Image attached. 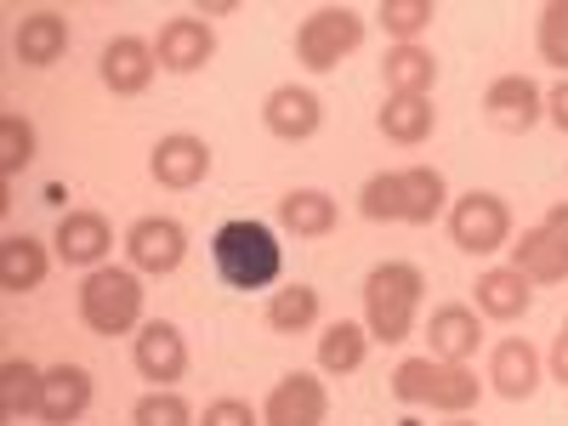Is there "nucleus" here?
<instances>
[{"mask_svg":"<svg viewBox=\"0 0 568 426\" xmlns=\"http://www.w3.org/2000/svg\"><path fill=\"white\" fill-rule=\"evenodd\" d=\"M211 262H216V278L227 284V291H267V284H278L284 273V245L278 233L267 222H251V216H233L216 227L211 240Z\"/></svg>","mask_w":568,"mask_h":426,"instance_id":"nucleus-1","label":"nucleus"},{"mask_svg":"<svg viewBox=\"0 0 568 426\" xmlns=\"http://www.w3.org/2000/svg\"><path fill=\"white\" fill-rule=\"evenodd\" d=\"M420 296H426V273L415 262H382V267H369L364 273V329H369V342H382V347L409 342Z\"/></svg>","mask_w":568,"mask_h":426,"instance_id":"nucleus-2","label":"nucleus"},{"mask_svg":"<svg viewBox=\"0 0 568 426\" xmlns=\"http://www.w3.org/2000/svg\"><path fill=\"white\" fill-rule=\"evenodd\" d=\"M142 302H149V291H142V273L136 267H98L80 278V324L91 329V336H131V329H142L149 318H142Z\"/></svg>","mask_w":568,"mask_h":426,"instance_id":"nucleus-3","label":"nucleus"},{"mask_svg":"<svg viewBox=\"0 0 568 426\" xmlns=\"http://www.w3.org/2000/svg\"><path fill=\"white\" fill-rule=\"evenodd\" d=\"M393 398L398 404H426L438 415H466L471 404L484 398V382L466 364H444V358H404L393 369Z\"/></svg>","mask_w":568,"mask_h":426,"instance_id":"nucleus-4","label":"nucleus"},{"mask_svg":"<svg viewBox=\"0 0 568 426\" xmlns=\"http://www.w3.org/2000/svg\"><path fill=\"white\" fill-rule=\"evenodd\" d=\"M364 45V12L358 7H318L302 18L296 29V63L313 74L342 69V58H353Z\"/></svg>","mask_w":568,"mask_h":426,"instance_id":"nucleus-5","label":"nucleus"},{"mask_svg":"<svg viewBox=\"0 0 568 426\" xmlns=\"http://www.w3.org/2000/svg\"><path fill=\"white\" fill-rule=\"evenodd\" d=\"M449 240L455 251L466 256H495L511 245V211L500 194H489V187H471V194L449 200Z\"/></svg>","mask_w":568,"mask_h":426,"instance_id":"nucleus-6","label":"nucleus"},{"mask_svg":"<svg viewBox=\"0 0 568 426\" xmlns=\"http://www.w3.org/2000/svg\"><path fill=\"white\" fill-rule=\"evenodd\" d=\"M125 256H131L136 273L165 278V273H176L187 262V227L176 216H136L125 227Z\"/></svg>","mask_w":568,"mask_h":426,"instance_id":"nucleus-7","label":"nucleus"},{"mask_svg":"<svg viewBox=\"0 0 568 426\" xmlns=\"http://www.w3.org/2000/svg\"><path fill=\"white\" fill-rule=\"evenodd\" d=\"M131 364L142 382H154V387H176L182 375H187V342H182V329L171 318H149L131 336Z\"/></svg>","mask_w":568,"mask_h":426,"instance_id":"nucleus-8","label":"nucleus"},{"mask_svg":"<svg viewBox=\"0 0 568 426\" xmlns=\"http://www.w3.org/2000/svg\"><path fill=\"white\" fill-rule=\"evenodd\" d=\"M324 415H329V393L313 369L278 375L262 404V426H324Z\"/></svg>","mask_w":568,"mask_h":426,"instance_id":"nucleus-9","label":"nucleus"},{"mask_svg":"<svg viewBox=\"0 0 568 426\" xmlns=\"http://www.w3.org/2000/svg\"><path fill=\"white\" fill-rule=\"evenodd\" d=\"M98 74H103V85L114 91V98H142V91L154 85V74H160L154 40H142V34H114V40L103 45V58H98Z\"/></svg>","mask_w":568,"mask_h":426,"instance_id":"nucleus-10","label":"nucleus"},{"mask_svg":"<svg viewBox=\"0 0 568 426\" xmlns=\"http://www.w3.org/2000/svg\"><path fill=\"white\" fill-rule=\"evenodd\" d=\"M484 114H489V125L524 136V131H535V125L546 120V91H540L529 74H500V80H489V91H484Z\"/></svg>","mask_w":568,"mask_h":426,"instance_id":"nucleus-11","label":"nucleus"},{"mask_svg":"<svg viewBox=\"0 0 568 426\" xmlns=\"http://www.w3.org/2000/svg\"><path fill=\"white\" fill-rule=\"evenodd\" d=\"M154 182L160 187H176V194H187V187H200L211 176V142L194 136V131H171L154 142V160H149Z\"/></svg>","mask_w":568,"mask_h":426,"instance_id":"nucleus-12","label":"nucleus"},{"mask_svg":"<svg viewBox=\"0 0 568 426\" xmlns=\"http://www.w3.org/2000/svg\"><path fill=\"white\" fill-rule=\"evenodd\" d=\"M262 125L278 136V142H307V136H318V125H324V103H318V91H307V85H273L267 98H262Z\"/></svg>","mask_w":568,"mask_h":426,"instance_id":"nucleus-13","label":"nucleus"},{"mask_svg":"<svg viewBox=\"0 0 568 426\" xmlns=\"http://www.w3.org/2000/svg\"><path fill=\"white\" fill-rule=\"evenodd\" d=\"M154 58H160V69L165 74H200L211 58H216V29L205 23V18H171L165 29H160V40H154Z\"/></svg>","mask_w":568,"mask_h":426,"instance_id":"nucleus-14","label":"nucleus"},{"mask_svg":"<svg viewBox=\"0 0 568 426\" xmlns=\"http://www.w3.org/2000/svg\"><path fill=\"white\" fill-rule=\"evenodd\" d=\"M58 256L69 262V267H85V273H98V267H109V251H114V227H109V216L103 211H63V222H58Z\"/></svg>","mask_w":568,"mask_h":426,"instance_id":"nucleus-15","label":"nucleus"},{"mask_svg":"<svg viewBox=\"0 0 568 426\" xmlns=\"http://www.w3.org/2000/svg\"><path fill=\"white\" fill-rule=\"evenodd\" d=\"M426 342H433V358L466 364L484 342V313L466 307V302H444V307H433V318H426Z\"/></svg>","mask_w":568,"mask_h":426,"instance_id":"nucleus-16","label":"nucleus"},{"mask_svg":"<svg viewBox=\"0 0 568 426\" xmlns=\"http://www.w3.org/2000/svg\"><path fill=\"white\" fill-rule=\"evenodd\" d=\"M489 387H495L506 404H529V398L540 393V353H535L524 336L495 342V353H489Z\"/></svg>","mask_w":568,"mask_h":426,"instance_id":"nucleus-17","label":"nucleus"},{"mask_svg":"<svg viewBox=\"0 0 568 426\" xmlns=\"http://www.w3.org/2000/svg\"><path fill=\"white\" fill-rule=\"evenodd\" d=\"M12 52H18L23 69H52V63H63V52H69V18L52 12V7L23 12V23H18V34H12Z\"/></svg>","mask_w":568,"mask_h":426,"instance_id":"nucleus-18","label":"nucleus"},{"mask_svg":"<svg viewBox=\"0 0 568 426\" xmlns=\"http://www.w3.org/2000/svg\"><path fill=\"white\" fill-rule=\"evenodd\" d=\"M91 369L85 364H52L45 369V393H40V420L45 426H74L91 409Z\"/></svg>","mask_w":568,"mask_h":426,"instance_id":"nucleus-19","label":"nucleus"},{"mask_svg":"<svg viewBox=\"0 0 568 426\" xmlns=\"http://www.w3.org/2000/svg\"><path fill=\"white\" fill-rule=\"evenodd\" d=\"M45 273H52V251H45L34 233H7V240H0V291L7 296L40 291Z\"/></svg>","mask_w":568,"mask_h":426,"instance_id":"nucleus-20","label":"nucleus"},{"mask_svg":"<svg viewBox=\"0 0 568 426\" xmlns=\"http://www.w3.org/2000/svg\"><path fill=\"white\" fill-rule=\"evenodd\" d=\"M511 267L524 273L529 284H562L568 278V245L540 222V227H524V240H511Z\"/></svg>","mask_w":568,"mask_h":426,"instance_id":"nucleus-21","label":"nucleus"},{"mask_svg":"<svg viewBox=\"0 0 568 426\" xmlns=\"http://www.w3.org/2000/svg\"><path fill=\"white\" fill-rule=\"evenodd\" d=\"M471 291H478V313H484V318H500V324L524 318V313L535 307V284L517 273L511 262H506V267H484Z\"/></svg>","mask_w":568,"mask_h":426,"instance_id":"nucleus-22","label":"nucleus"},{"mask_svg":"<svg viewBox=\"0 0 568 426\" xmlns=\"http://www.w3.org/2000/svg\"><path fill=\"white\" fill-rule=\"evenodd\" d=\"M336 222H342V211L324 187H291L278 200V227L296 233V240H324V233H336Z\"/></svg>","mask_w":568,"mask_h":426,"instance_id":"nucleus-23","label":"nucleus"},{"mask_svg":"<svg viewBox=\"0 0 568 426\" xmlns=\"http://www.w3.org/2000/svg\"><path fill=\"white\" fill-rule=\"evenodd\" d=\"M382 80H387V98H433L438 85V58L426 45H387V63H382Z\"/></svg>","mask_w":568,"mask_h":426,"instance_id":"nucleus-24","label":"nucleus"},{"mask_svg":"<svg viewBox=\"0 0 568 426\" xmlns=\"http://www.w3.org/2000/svg\"><path fill=\"white\" fill-rule=\"evenodd\" d=\"M369 358V329L353 324V318H336V324H324V336H318V369L324 375H358Z\"/></svg>","mask_w":568,"mask_h":426,"instance_id":"nucleus-25","label":"nucleus"},{"mask_svg":"<svg viewBox=\"0 0 568 426\" xmlns=\"http://www.w3.org/2000/svg\"><path fill=\"white\" fill-rule=\"evenodd\" d=\"M375 125H382V136L398 142V149H420V142L438 131V109H433V98H387Z\"/></svg>","mask_w":568,"mask_h":426,"instance_id":"nucleus-26","label":"nucleus"},{"mask_svg":"<svg viewBox=\"0 0 568 426\" xmlns=\"http://www.w3.org/2000/svg\"><path fill=\"white\" fill-rule=\"evenodd\" d=\"M449 211V182L438 165H404V222L433 227Z\"/></svg>","mask_w":568,"mask_h":426,"instance_id":"nucleus-27","label":"nucleus"},{"mask_svg":"<svg viewBox=\"0 0 568 426\" xmlns=\"http://www.w3.org/2000/svg\"><path fill=\"white\" fill-rule=\"evenodd\" d=\"M318 324V291L313 284H284V291L267 296V329L273 336H307V329Z\"/></svg>","mask_w":568,"mask_h":426,"instance_id":"nucleus-28","label":"nucleus"},{"mask_svg":"<svg viewBox=\"0 0 568 426\" xmlns=\"http://www.w3.org/2000/svg\"><path fill=\"white\" fill-rule=\"evenodd\" d=\"M40 393H45V369H34L29 358H7L0 364V409L12 420L40 415Z\"/></svg>","mask_w":568,"mask_h":426,"instance_id":"nucleus-29","label":"nucleus"},{"mask_svg":"<svg viewBox=\"0 0 568 426\" xmlns=\"http://www.w3.org/2000/svg\"><path fill=\"white\" fill-rule=\"evenodd\" d=\"M34 154H40V136H34V125L23 120V114H0V176H23L29 165H34Z\"/></svg>","mask_w":568,"mask_h":426,"instance_id":"nucleus-30","label":"nucleus"},{"mask_svg":"<svg viewBox=\"0 0 568 426\" xmlns=\"http://www.w3.org/2000/svg\"><path fill=\"white\" fill-rule=\"evenodd\" d=\"M433 18H438L433 0H382L375 7V23L393 34V45H415V34L433 29Z\"/></svg>","mask_w":568,"mask_h":426,"instance_id":"nucleus-31","label":"nucleus"},{"mask_svg":"<svg viewBox=\"0 0 568 426\" xmlns=\"http://www.w3.org/2000/svg\"><path fill=\"white\" fill-rule=\"evenodd\" d=\"M358 211L369 222H404V171H375L358 187Z\"/></svg>","mask_w":568,"mask_h":426,"instance_id":"nucleus-32","label":"nucleus"},{"mask_svg":"<svg viewBox=\"0 0 568 426\" xmlns=\"http://www.w3.org/2000/svg\"><path fill=\"white\" fill-rule=\"evenodd\" d=\"M131 426H194V404H187L176 387H154V393L136 398Z\"/></svg>","mask_w":568,"mask_h":426,"instance_id":"nucleus-33","label":"nucleus"},{"mask_svg":"<svg viewBox=\"0 0 568 426\" xmlns=\"http://www.w3.org/2000/svg\"><path fill=\"white\" fill-rule=\"evenodd\" d=\"M535 45H540V63H551V69L568 80V0H551V7H540Z\"/></svg>","mask_w":568,"mask_h":426,"instance_id":"nucleus-34","label":"nucleus"},{"mask_svg":"<svg viewBox=\"0 0 568 426\" xmlns=\"http://www.w3.org/2000/svg\"><path fill=\"white\" fill-rule=\"evenodd\" d=\"M200 426H262V409H251L245 398H216V404H205Z\"/></svg>","mask_w":568,"mask_h":426,"instance_id":"nucleus-35","label":"nucleus"},{"mask_svg":"<svg viewBox=\"0 0 568 426\" xmlns=\"http://www.w3.org/2000/svg\"><path fill=\"white\" fill-rule=\"evenodd\" d=\"M546 120L568 136V80H557V85L546 91Z\"/></svg>","mask_w":568,"mask_h":426,"instance_id":"nucleus-36","label":"nucleus"},{"mask_svg":"<svg viewBox=\"0 0 568 426\" xmlns=\"http://www.w3.org/2000/svg\"><path fill=\"white\" fill-rule=\"evenodd\" d=\"M551 382H562V387H568V318H562L557 342H551Z\"/></svg>","mask_w":568,"mask_h":426,"instance_id":"nucleus-37","label":"nucleus"},{"mask_svg":"<svg viewBox=\"0 0 568 426\" xmlns=\"http://www.w3.org/2000/svg\"><path fill=\"white\" fill-rule=\"evenodd\" d=\"M233 12H240V0H200V7H194V18H233Z\"/></svg>","mask_w":568,"mask_h":426,"instance_id":"nucleus-38","label":"nucleus"},{"mask_svg":"<svg viewBox=\"0 0 568 426\" xmlns=\"http://www.w3.org/2000/svg\"><path fill=\"white\" fill-rule=\"evenodd\" d=\"M546 227H551V233H557V240L568 245V200H557V205L546 211Z\"/></svg>","mask_w":568,"mask_h":426,"instance_id":"nucleus-39","label":"nucleus"},{"mask_svg":"<svg viewBox=\"0 0 568 426\" xmlns=\"http://www.w3.org/2000/svg\"><path fill=\"white\" fill-rule=\"evenodd\" d=\"M444 426H478V420H466V415H449V420H444Z\"/></svg>","mask_w":568,"mask_h":426,"instance_id":"nucleus-40","label":"nucleus"}]
</instances>
